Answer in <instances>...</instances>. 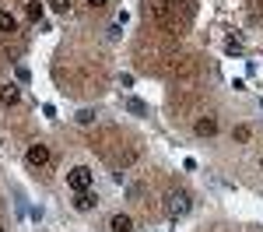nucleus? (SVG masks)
I'll list each match as a JSON object with an SVG mask.
<instances>
[{"mask_svg": "<svg viewBox=\"0 0 263 232\" xmlns=\"http://www.w3.org/2000/svg\"><path fill=\"white\" fill-rule=\"evenodd\" d=\"M260 169H263V158H260Z\"/></svg>", "mask_w": 263, "mask_h": 232, "instance_id": "nucleus-17", "label": "nucleus"}, {"mask_svg": "<svg viewBox=\"0 0 263 232\" xmlns=\"http://www.w3.org/2000/svg\"><path fill=\"white\" fill-rule=\"evenodd\" d=\"M0 232H4V225H0Z\"/></svg>", "mask_w": 263, "mask_h": 232, "instance_id": "nucleus-18", "label": "nucleus"}, {"mask_svg": "<svg viewBox=\"0 0 263 232\" xmlns=\"http://www.w3.org/2000/svg\"><path fill=\"white\" fill-rule=\"evenodd\" d=\"M25 14H28L32 21H42V4L39 0H28V4H25Z\"/></svg>", "mask_w": 263, "mask_h": 232, "instance_id": "nucleus-12", "label": "nucleus"}, {"mask_svg": "<svg viewBox=\"0 0 263 232\" xmlns=\"http://www.w3.org/2000/svg\"><path fill=\"white\" fill-rule=\"evenodd\" d=\"M193 130H197V137H214L218 134V116H200L193 123Z\"/></svg>", "mask_w": 263, "mask_h": 232, "instance_id": "nucleus-6", "label": "nucleus"}, {"mask_svg": "<svg viewBox=\"0 0 263 232\" xmlns=\"http://www.w3.org/2000/svg\"><path fill=\"white\" fill-rule=\"evenodd\" d=\"M224 53H228V57H242V42L239 39H224Z\"/></svg>", "mask_w": 263, "mask_h": 232, "instance_id": "nucleus-14", "label": "nucleus"}, {"mask_svg": "<svg viewBox=\"0 0 263 232\" xmlns=\"http://www.w3.org/2000/svg\"><path fill=\"white\" fill-rule=\"evenodd\" d=\"M0 145H4V141H0Z\"/></svg>", "mask_w": 263, "mask_h": 232, "instance_id": "nucleus-19", "label": "nucleus"}, {"mask_svg": "<svg viewBox=\"0 0 263 232\" xmlns=\"http://www.w3.org/2000/svg\"><path fill=\"white\" fill-rule=\"evenodd\" d=\"M25 158H28V166H35V169H46L49 162H53V155H49V148H46V145H28Z\"/></svg>", "mask_w": 263, "mask_h": 232, "instance_id": "nucleus-4", "label": "nucleus"}, {"mask_svg": "<svg viewBox=\"0 0 263 232\" xmlns=\"http://www.w3.org/2000/svg\"><path fill=\"white\" fill-rule=\"evenodd\" d=\"M123 109L134 113V116H147V105H144L141 99H123Z\"/></svg>", "mask_w": 263, "mask_h": 232, "instance_id": "nucleus-9", "label": "nucleus"}, {"mask_svg": "<svg viewBox=\"0 0 263 232\" xmlns=\"http://www.w3.org/2000/svg\"><path fill=\"white\" fill-rule=\"evenodd\" d=\"M0 32H18V18L11 11H0Z\"/></svg>", "mask_w": 263, "mask_h": 232, "instance_id": "nucleus-10", "label": "nucleus"}, {"mask_svg": "<svg viewBox=\"0 0 263 232\" xmlns=\"http://www.w3.org/2000/svg\"><path fill=\"white\" fill-rule=\"evenodd\" d=\"M46 4H49L57 14H70V0H46Z\"/></svg>", "mask_w": 263, "mask_h": 232, "instance_id": "nucleus-15", "label": "nucleus"}, {"mask_svg": "<svg viewBox=\"0 0 263 232\" xmlns=\"http://www.w3.org/2000/svg\"><path fill=\"white\" fill-rule=\"evenodd\" d=\"M74 120H78V123H81V127H91V123H95V120H99V113L84 105V109H78V116H74Z\"/></svg>", "mask_w": 263, "mask_h": 232, "instance_id": "nucleus-11", "label": "nucleus"}, {"mask_svg": "<svg viewBox=\"0 0 263 232\" xmlns=\"http://www.w3.org/2000/svg\"><path fill=\"white\" fill-rule=\"evenodd\" d=\"M0 102H4V105H18L21 102V88H18V84H11V81L0 84Z\"/></svg>", "mask_w": 263, "mask_h": 232, "instance_id": "nucleus-7", "label": "nucleus"}, {"mask_svg": "<svg viewBox=\"0 0 263 232\" xmlns=\"http://www.w3.org/2000/svg\"><path fill=\"white\" fill-rule=\"evenodd\" d=\"M232 137H235L239 145H246V141L253 137V130H249V127H246V123H239V127H235V130H232Z\"/></svg>", "mask_w": 263, "mask_h": 232, "instance_id": "nucleus-13", "label": "nucleus"}, {"mask_svg": "<svg viewBox=\"0 0 263 232\" xmlns=\"http://www.w3.org/2000/svg\"><path fill=\"white\" fill-rule=\"evenodd\" d=\"M109 229H112V232H134V218L123 215V211H116V215L109 218Z\"/></svg>", "mask_w": 263, "mask_h": 232, "instance_id": "nucleus-8", "label": "nucleus"}, {"mask_svg": "<svg viewBox=\"0 0 263 232\" xmlns=\"http://www.w3.org/2000/svg\"><path fill=\"white\" fill-rule=\"evenodd\" d=\"M74 208L81 211V215H88V211L99 208V197H95L91 190H81V193H74Z\"/></svg>", "mask_w": 263, "mask_h": 232, "instance_id": "nucleus-5", "label": "nucleus"}, {"mask_svg": "<svg viewBox=\"0 0 263 232\" xmlns=\"http://www.w3.org/2000/svg\"><path fill=\"white\" fill-rule=\"evenodd\" d=\"M190 208H193V197L186 190H168L165 193V215L168 218H182V215H190Z\"/></svg>", "mask_w": 263, "mask_h": 232, "instance_id": "nucleus-1", "label": "nucleus"}, {"mask_svg": "<svg viewBox=\"0 0 263 232\" xmlns=\"http://www.w3.org/2000/svg\"><path fill=\"white\" fill-rule=\"evenodd\" d=\"M88 4H91V7H105L109 0H88Z\"/></svg>", "mask_w": 263, "mask_h": 232, "instance_id": "nucleus-16", "label": "nucleus"}, {"mask_svg": "<svg viewBox=\"0 0 263 232\" xmlns=\"http://www.w3.org/2000/svg\"><path fill=\"white\" fill-rule=\"evenodd\" d=\"M179 7H186V0H151L155 18L165 21V25H176L179 21Z\"/></svg>", "mask_w": 263, "mask_h": 232, "instance_id": "nucleus-2", "label": "nucleus"}, {"mask_svg": "<svg viewBox=\"0 0 263 232\" xmlns=\"http://www.w3.org/2000/svg\"><path fill=\"white\" fill-rule=\"evenodd\" d=\"M67 187L74 190V193H81V190H91L95 187V172L88 166H74L70 172H67Z\"/></svg>", "mask_w": 263, "mask_h": 232, "instance_id": "nucleus-3", "label": "nucleus"}]
</instances>
